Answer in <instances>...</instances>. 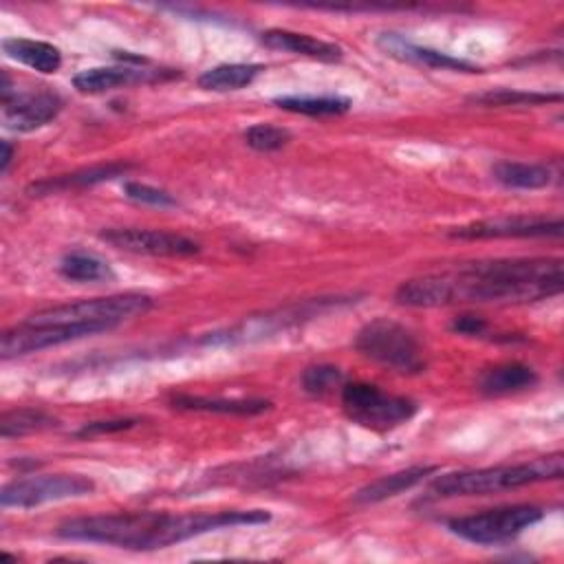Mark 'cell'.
<instances>
[{
  "mask_svg": "<svg viewBox=\"0 0 564 564\" xmlns=\"http://www.w3.org/2000/svg\"><path fill=\"white\" fill-rule=\"evenodd\" d=\"M564 289L560 258H511L460 264L425 273L397 286L403 306L434 308L449 304H527L553 297Z\"/></svg>",
  "mask_w": 564,
  "mask_h": 564,
  "instance_id": "cell-1",
  "label": "cell"
},
{
  "mask_svg": "<svg viewBox=\"0 0 564 564\" xmlns=\"http://www.w3.org/2000/svg\"><path fill=\"white\" fill-rule=\"evenodd\" d=\"M271 516L264 509H225L198 513L126 511L70 518L57 527V535L75 542H95L130 551L165 549L189 538L242 524H262Z\"/></svg>",
  "mask_w": 564,
  "mask_h": 564,
  "instance_id": "cell-2",
  "label": "cell"
},
{
  "mask_svg": "<svg viewBox=\"0 0 564 564\" xmlns=\"http://www.w3.org/2000/svg\"><path fill=\"white\" fill-rule=\"evenodd\" d=\"M564 474L562 454H549L524 463L496 465L480 469H463L438 476L427 494L436 498H456V496H487L507 489L527 487L544 480H560Z\"/></svg>",
  "mask_w": 564,
  "mask_h": 564,
  "instance_id": "cell-3",
  "label": "cell"
},
{
  "mask_svg": "<svg viewBox=\"0 0 564 564\" xmlns=\"http://www.w3.org/2000/svg\"><path fill=\"white\" fill-rule=\"evenodd\" d=\"M355 348L375 364L401 375H416L425 368L423 346L416 335L388 317H377L361 326Z\"/></svg>",
  "mask_w": 564,
  "mask_h": 564,
  "instance_id": "cell-4",
  "label": "cell"
},
{
  "mask_svg": "<svg viewBox=\"0 0 564 564\" xmlns=\"http://www.w3.org/2000/svg\"><path fill=\"white\" fill-rule=\"evenodd\" d=\"M152 308V297L145 293H117L90 297L59 306L42 308L26 317L31 324H95L110 330Z\"/></svg>",
  "mask_w": 564,
  "mask_h": 564,
  "instance_id": "cell-5",
  "label": "cell"
},
{
  "mask_svg": "<svg viewBox=\"0 0 564 564\" xmlns=\"http://www.w3.org/2000/svg\"><path fill=\"white\" fill-rule=\"evenodd\" d=\"M339 399L346 416L352 423L375 432L394 430L408 423L419 410L416 401L401 394L383 392L381 388L364 381L344 383L339 390Z\"/></svg>",
  "mask_w": 564,
  "mask_h": 564,
  "instance_id": "cell-6",
  "label": "cell"
},
{
  "mask_svg": "<svg viewBox=\"0 0 564 564\" xmlns=\"http://www.w3.org/2000/svg\"><path fill=\"white\" fill-rule=\"evenodd\" d=\"M544 511L535 505H507L452 518L447 529L474 544H502L518 538L524 529L540 522Z\"/></svg>",
  "mask_w": 564,
  "mask_h": 564,
  "instance_id": "cell-7",
  "label": "cell"
},
{
  "mask_svg": "<svg viewBox=\"0 0 564 564\" xmlns=\"http://www.w3.org/2000/svg\"><path fill=\"white\" fill-rule=\"evenodd\" d=\"M95 482L82 474H46L13 480L2 487L0 505L31 509L44 502H57L68 498H82L93 494Z\"/></svg>",
  "mask_w": 564,
  "mask_h": 564,
  "instance_id": "cell-8",
  "label": "cell"
},
{
  "mask_svg": "<svg viewBox=\"0 0 564 564\" xmlns=\"http://www.w3.org/2000/svg\"><path fill=\"white\" fill-rule=\"evenodd\" d=\"M97 333H106L101 326L95 324H31L22 322L13 328H7L2 333L0 352L2 359L37 352L51 346H59L66 341H75L82 337H90Z\"/></svg>",
  "mask_w": 564,
  "mask_h": 564,
  "instance_id": "cell-9",
  "label": "cell"
},
{
  "mask_svg": "<svg viewBox=\"0 0 564 564\" xmlns=\"http://www.w3.org/2000/svg\"><path fill=\"white\" fill-rule=\"evenodd\" d=\"M99 238L115 249L156 258H185L200 251L198 242L183 234L163 229H139V227H115L99 234Z\"/></svg>",
  "mask_w": 564,
  "mask_h": 564,
  "instance_id": "cell-10",
  "label": "cell"
},
{
  "mask_svg": "<svg viewBox=\"0 0 564 564\" xmlns=\"http://www.w3.org/2000/svg\"><path fill=\"white\" fill-rule=\"evenodd\" d=\"M560 218L544 216H500L489 220H476L469 225L454 227L449 231L452 238L463 240H485V238H557L562 236Z\"/></svg>",
  "mask_w": 564,
  "mask_h": 564,
  "instance_id": "cell-11",
  "label": "cell"
},
{
  "mask_svg": "<svg viewBox=\"0 0 564 564\" xmlns=\"http://www.w3.org/2000/svg\"><path fill=\"white\" fill-rule=\"evenodd\" d=\"M62 110V99L55 93H15L2 101V121L15 132H31L53 121Z\"/></svg>",
  "mask_w": 564,
  "mask_h": 564,
  "instance_id": "cell-12",
  "label": "cell"
},
{
  "mask_svg": "<svg viewBox=\"0 0 564 564\" xmlns=\"http://www.w3.org/2000/svg\"><path fill=\"white\" fill-rule=\"evenodd\" d=\"M174 70H156V68H141V66H99V68H86L73 77V86L79 93L86 95H99L115 88L132 86V84H145L156 79L174 77Z\"/></svg>",
  "mask_w": 564,
  "mask_h": 564,
  "instance_id": "cell-13",
  "label": "cell"
},
{
  "mask_svg": "<svg viewBox=\"0 0 564 564\" xmlns=\"http://www.w3.org/2000/svg\"><path fill=\"white\" fill-rule=\"evenodd\" d=\"M379 46L392 55V57H399L403 62H414V64H425L430 68H441V70H463V73H478L480 68L467 59H460V57H454L449 53H443V51H434V48H427V46H419V44H412L410 40L397 35V33H383L379 37Z\"/></svg>",
  "mask_w": 564,
  "mask_h": 564,
  "instance_id": "cell-14",
  "label": "cell"
},
{
  "mask_svg": "<svg viewBox=\"0 0 564 564\" xmlns=\"http://www.w3.org/2000/svg\"><path fill=\"white\" fill-rule=\"evenodd\" d=\"M262 44L273 51H284L293 55H304L319 62H337L341 59V48L333 42L289 31V29H269L262 33Z\"/></svg>",
  "mask_w": 564,
  "mask_h": 564,
  "instance_id": "cell-15",
  "label": "cell"
},
{
  "mask_svg": "<svg viewBox=\"0 0 564 564\" xmlns=\"http://www.w3.org/2000/svg\"><path fill=\"white\" fill-rule=\"evenodd\" d=\"M438 467L436 465H414L401 471H394L390 476H381L368 485H364L352 498L359 505H375L388 498H394L408 489H412L414 485H419L423 478H427L430 474H434Z\"/></svg>",
  "mask_w": 564,
  "mask_h": 564,
  "instance_id": "cell-16",
  "label": "cell"
},
{
  "mask_svg": "<svg viewBox=\"0 0 564 564\" xmlns=\"http://www.w3.org/2000/svg\"><path fill=\"white\" fill-rule=\"evenodd\" d=\"M538 383V372L520 361L498 364L480 377V390L487 397H505L513 392H522Z\"/></svg>",
  "mask_w": 564,
  "mask_h": 564,
  "instance_id": "cell-17",
  "label": "cell"
},
{
  "mask_svg": "<svg viewBox=\"0 0 564 564\" xmlns=\"http://www.w3.org/2000/svg\"><path fill=\"white\" fill-rule=\"evenodd\" d=\"M2 48L11 59H15L37 73H46V75L57 73L62 66L59 48L48 42L29 40V37H11V40L2 42Z\"/></svg>",
  "mask_w": 564,
  "mask_h": 564,
  "instance_id": "cell-18",
  "label": "cell"
},
{
  "mask_svg": "<svg viewBox=\"0 0 564 564\" xmlns=\"http://www.w3.org/2000/svg\"><path fill=\"white\" fill-rule=\"evenodd\" d=\"M130 170L128 163H106V165H93V167H84L77 170L73 174H64L57 178H48V181H40L33 183L29 187L31 196H42V194H53V192H62V189H70V187H86V185H95V183H104L110 181L115 176H121Z\"/></svg>",
  "mask_w": 564,
  "mask_h": 564,
  "instance_id": "cell-19",
  "label": "cell"
},
{
  "mask_svg": "<svg viewBox=\"0 0 564 564\" xmlns=\"http://www.w3.org/2000/svg\"><path fill=\"white\" fill-rule=\"evenodd\" d=\"M172 408L192 410V412H214V414H260L271 408L264 399H218V397H198V394H176Z\"/></svg>",
  "mask_w": 564,
  "mask_h": 564,
  "instance_id": "cell-20",
  "label": "cell"
},
{
  "mask_svg": "<svg viewBox=\"0 0 564 564\" xmlns=\"http://www.w3.org/2000/svg\"><path fill=\"white\" fill-rule=\"evenodd\" d=\"M494 178L509 189H540L553 181V172L544 163L498 161L491 167Z\"/></svg>",
  "mask_w": 564,
  "mask_h": 564,
  "instance_id": "cell-21",
  "label": "cell"
},
{
  "mask_svg": "<svg viewBox=\"0 0 564 564\" xmlns=\"http://www.w3.org/2000/svg\"><path fill=\"white\" fill-rule=\"evenodd\" d=\"M260 70V64H218L198 75V86L214 93L240 90L249 86Z\"/></svg>",
  "mask_w": 564,
  "mask_h": 564,
  "instance_id": "cell-22",
  "label": "cell"
},
{
  "mask_svg": "<svg viewBox=\"0 0 564 564\" xmlns=\"http://www.w3.org/2000/svg\"><path fill=\"white\" fill-rule=\"evenodd\" d=\"M273 104L289 112H300L308 117H326V115H344L350 110L352 101L339 95H286L273 99Z\"/></svg>",
  "mask_w": 564,
  "mask_h": 564,
  "instance_id": "cell-23",
  "label": "cell"
},
{
  "mask_svg": "<svg viewBox=\"0 0 564 564\" xmlns=\"http://www.w3.org/2000/svg\"><path fill=\"white\" fill-rule=\"evenodd\" d=\"M59 273L75 282H97V280H110L112 269L108 262L93 253L84 251H70L59 260Z\"/></svg>",
  "mask_w": 564,
  "mask_h": 564,
  "instance_id": "cell-24",
  "label": "cell"
},
{
  "mask_svg": "<svg viewBox=\"0 0 564 564\" xmlns=\"http://www.w3.org/2000/svg\"><path fill=\"white\" fill-rule=\"evenodd\" d=\"M55 425H57L55 419L42 410L15 408V410H9L2 414L0 434H2V438H13V436H24V434H33L40 430H48Z\"/></svg>",
  "mask_w": 564,
  "mask_h": 564,
  "instance_id": "cell-25",
  "label": "cell"
},
{
  "mask_svg": "<svg viewBox=\"0 0 564 564\" xmlns=\"http://www.w3.org/2000/svg\"><path fill=\"white\" fill-rule=\"evenodd\" d=\"M478 104L485 106H535V104H546V101H560L562 95L560 93H527V90H509V88H500V90H487L480 95L471 97Z\"/></svg>",
  "mask_w": 564,
  "mask_h": 564,
  "instance_id": "cell-26",
  "label": "cell"
},
{
  "mask_svg": "<svg viewBox=\"0 0 564 564\" xmlns=\"http://www.w3.org/2000/svg\"><path fill=\"white\" fill-rule=\"evenodd\" d=\"M302 386L313 397H326V394H330L335 390H341L344 375H341L339 368L328 366V364L311 366L302 375Z\"/></svg>",
  "mask_w": 564,
  "mask_h": 564,
  "instance_id": "cell-27",
  "label": "cell"
},
{
  "mask_svg": "<svg viewBox=\"0 0 564 564\" xmlns=\"http://www.w3.org/2000/svg\"><path fill=\"white\" fill-rule=\"evenodd\" d=\"M245 141L258 152H275L291 141V132L273 123H256L245 130Z\"/></svg>",
  "mask_w": 564,
  "mask_h": 564,
  "instance_id": "cell-28",
  "label": "cell"
},
{
  "mask_svg": "<svg viewBox=\"0 0 564 564\" xmlns=\"http://www.w3.org/2000/svg\"><path fill=\"white\" fill-rule=\"evenodd\" d=\"M123 194L134 203H143V205H152V207H174L176 205V198L170 192L159 189L148 183L128 181V183H123Z\"/></svg>",
  "mask_w": 564,
  "mask_h": 564,
  "instance_id": "cell-29",
  "label": "cell"
},
{
  "mask_svg": "<svg viewBox=\"0 0 564 564\" xmlns=\"http://www.w3.org/2000/svg\"><path fill=\"white\" fill-rule=\"evenodd\" d=\"M137 425V419H115V421H95L86 423L77 436H95V434H108V432H121Z\"/></svg>",
  "mask_w": 564,
  "mask_h": 564,
  "instance_id": "cell-30",
  "label": "cell"
},
{
  "mask_svg": "<svg viewBox=\"0 0 564 564\" xmlns=\"http://www.w3.org/2000/svg\"><path fill=\"white\" fill-rule=\"evenodd\" d=\"M485 328H487V322L476 315H460L452 322V330L460 335H482Z\"/></svg>",
  "mask_w": 564,
  "mask_h": 564,
  "instance_id": "cell-31",
  "label": "cell"
},
{
  "mask_svg": "<svg viewBox=\"0 0 564 564\" xmlns=\"http://www.w3.org/2000/svg\"><path fill=\"white\" fill-rule=\"evenodd\" d=\"M11 156H13V148L9 141H2V159H0V172L7 174L9 170V163H11Z\"/></svg>",
  "mask_w": 564,
  "mask_h": 564,
  "instance_id": "cell-32",
  "label": "cell"
}]
</instances>
